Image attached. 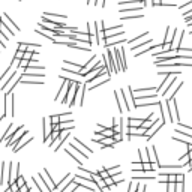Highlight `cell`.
<instances>
[{
	"label": "cell",
	"mask_w": 192,
	"mask_h": 192,
	"mask_svg": "<svg viewBox=\"0 0 192 192\" xmlns=\"http://www.w3.org/2000/svg\"><path fill=\"white\" fill-rule=\"evenodd\" d=\"M72 182H75L78 186H83V188L92 191V192H95L96 188H98V186H93V185H92V183H95V182L92 180V177H84V176H80V174L74 176V177H72Z\"/></svg>",
	"instance_id": "6da1fadb"
},
{
	"label": "cell",
	"mask_w": 192,
	"mask_h": 192,
	"mask_svg": "<svg viewBox=\"0 0 192 192\" xmlns=\"http://www.w3.org/2000/svg\"><path fill=\"white\" fill-rule=\"evenodd\" d=\"M102 144V147H114V144H116V141H114V138H104L99 141Z\"/></svg>",
	"instance_id": "ac0fdd59"
},
{
	"label": "cell",
	"mask_w": 192,
	"mask_h": 192,
	"mask_svg": "<svg viewBox=\"0 0 192 192\" xmlns=\"http://www.w3.org/2000/svg\"><path fill=\"white\" fill-rule=\"evenodd\" d=\"M50 122H51V125H59L60 123V116H51Z\"/></svg>",
	"instance_id": "f1b7e54d"
},
{
	"label": "cell",
	"mask_w": 192,
	"mask_h": 192,
	"mask_svg": "<svg viewBox=\"0 0 192 192\" xmlns=\"http://www.w3.org/2000/svg\"><path fill=\"white\" fill-rule=\"evenodd\" d=\"M188 156H189V159H192V150H188Z\"/></svg>",
	"instance_id": "ab89813d"
},
{
	"label": "cell",
	"mask_w": 192,
	"mask_h": 192,
	"mask_svg": "<svg viewBox=\"0 0 192 192\" xmlns=\"http://www.w3.org/2000/svg\"><path fill=\"white\" fill-rule=\"evenodd\" d=\"M26 134H27V131H26ZM26 134H24V135H23V137H21V138L18 140V141L15 143V146L12 147V150H14L15 153H17L18 150H21V149H23V147H24L26 144H29V143L32 141V140H33L32 137H27V135H26Z\"/></svg>",
	"instance_id": "8992f818"
},
{
	"label": "cell",
	"mask_w": 192,
	"mask_h": 192,
	"mask_svg": "<svg viewBox=\"0 0 192 192\" xmlns=\"http://www.w3.org/2000/svg\"><path fill=\"white\" fill-rule=\"evenodd\" d=\"M71 179H72V176H71V174H66L65 177H63V180H62V182H60V183H59V185L56 186V191L62 192L63 189H65V188H66V186H68V185H69V183L72 182Z\"/></svg>",
	"instance_id": "7c38bea8"
},
{
	"label": "cell",
	"mask_w": 192,
	"mask_h": 192,
	"mask_svg": "<svg viewBox=\"0 0 192 192\" xmlns=\"http://www.w3.org/2000/svg\"><path fill=\"white\" fill-rule=\"evenodd\" d=\"M33 57V53H30V51H26V53H24V57L23 59H26V60H30Z\"/></svg>",
	"instance_id": "d590c367"
},
{
	"label": "cell",
	"mask_w": 192,
	"mask_h": 192,
	"mask_svg": "<svg viewBox=\"0 0 192 192\" xmlns=\"http://www.w3.org/2000/svg\"><path fill=\"white\" fill-rule=\"evenodd\" d=\"M164 125H165V122H164L162 119H161V120H158L156 123H153V125L149 128V129H147V132H146V137H147V138H152V137L155 135V134H156V132L161 129V128H162Z\"/></svg>",
	"instance_id": "52a82bcc"
},
{
	"label": "cell",
	"mask_w": 192,
	"mask_h": 192,
	"mask_svg": "<svg viewBox=\"0 0 192 192\" xmlns=\"http://www.w3.org/2000/svg\"><path fill=\"white\" fill-rule=\"evenodd\" d=\"M77 188H78V185H77L75 182H71V183L68 185V188H65L62 192H75V191H77Z\"/></svg>",
	"instance_id": "7402d4cb"
},
{
	"label": "cell",
	"mask_w": 192,
	"mask_h": 192,
	"mask_svg": "<svg viewBox=\"0 0 192 192\" xmlns=\"http://www.w3.org/2000/svg\"><path fill=\"white\" fill-rule=\"evenodd\" d=\"M39 179H42L44 180V183L47 185V188H48V191L50 192H53V191H56V183H54V180H51V177H50V174H48V170L47 168H44L42 170V173H39V176H38Z\"/></svg>",
	"instance_id": "7a4b0ae2"
},
{
	"label": "cell",
	"mask_w": 192,
	"mask_h": 192,
	"mask_svg": "<svg viewBox=\"0 0 192 192\" xmlns=\"http://www.w3.org/2000/svg\"><path fill=\"white\" fill-rule=\"evenodd\" d=\"M2 20H3V23H5V24H6L8 27H9V29H11L12 32H14V33H15V32H20V27H18V24H15V23L12 21V20H11V18H9V17H8L6 14H3V15H2Z\"/></svg>",
	"instance_id": "30bf717a"
},
{
	"label": "cell",
	"mask_w": 192,
	"mask_h": 192,
	"mask_svg": "<svg viewBox=\"0 0 192 192\" xmlns=\"http://www.w3.org/2000/svg\"><path fill=\"white\" fill-rule=\"evenodd\" d=\"M12 131H14V125H9V128H8V131L3 134V137L2 138H0V141H5V140L6 138H11V135L12 134H14V132H12Z\"/></svg>",
	"instance_id": "ffe728a7"
},
{
	"label": "cell",
	"mask_w": 192,
	"mask_h": 192,
	"mask_svg": "<svg viewBox=\"0 0 192 192\" xmlns=\"http://www.w3.org/2000/svg\"><path fill=\"white\" fill-rule=\"evenodd\" d=\"M114 141H116V144L119 143V141H123V134H120V132H117V134H114Z\"/></svg>",
	"instance_id": "4dcf8cb0"
},
{
	"label": "cell",
	"mask_w": 192,
	"mask_h": 192,
	"mask_svg": "<svg viewBox=\"0 0 192 192\" xmlns=\"http://www.w3.org/2000/svg\"><path fill=\"white\" fill-rule=\"evenodd\" d=\"M15 183L18 185V188L24 186V185H26V180H24V177H23V176H18V177H17V180H15Z\"/></svg>",
	"instance_id": "83f0119b"
},
{
	"label": "cell",
	"mask_w": 192,
	"mask_h": 192,
	"mask_svg": "<svg viewBox=\"0 0 192 192\" xmlns=\"http://www.w3.org/2000/svg\"><path fill=\"white\" fill-rule=\"evenodd\" d=\"M107 48H108V47H107ZM107 57H108V63H110V68H111L113 74H114V72H117V68H116V62H114V54H113L111 51H110V48H108Z\"/></svg>",
	"instance_id": "5bb4252c"
},
{
	"label": "cell",
	"mask_w": 192,
	"mask_h": 192,
	"mask_svg": "<svg viewBox=\"0 0 192 192\" xmlns=\"http://www.w3.org/2000/svg\"><path fill=\"white\" fill-rule=\"evenodd\" d=\"M167 192H176V183H167Z\"/></svg>",
	"instance_id": "1f68e13d"
},
{
	"label": "cell",
	"mask_w": 192,
	"mask_h": 192,
	"mask_svg": "<svg viewBox=\"0 0 192 192\" xmlns=\"http://www.w3.org/2000/svg\"><path fill=\"white\" fill-rule=\"evenodd\" d=\"M6 41H8V38H6L3 33H0V42H2V44L5 45V44H6Z\"/></svg>",
	"instance_id": "8d00e7d4"
},
{
	"label": "cell",
	"mask_w": 192,
	"mask_h": 192,
	"mask_svg": "<svg viewBox=\"0 0 192 192\" xmlns=\"http://www.w3.org/2000/svg\"><path fill=\"white\" fill-rule=\"evenodd\" d=\"M17 192H20V191H17Z\"/></svg>",
	"instance_id": "7bdbcfd3"
},
{
	"label": "cell",
	"mask_w": 192,
	"mask_h": 192,
	"mask_svg": "<svg viewBox=\"0 0 192 192\" xmlns=\"http://www.w3.org/2000/svg\"><path fill=\"white\" fill-rule=\"evenodd\" d=\"M42 17H45V18H51V20H65L66 18V15H60V14H54V12H44V15Z\"/></svg>",
	"instance_id": "9a60e30c"
},
{
	"label": "cell",
	"mask_w": 192,
	"mask_h": 192,
	"mask_svg": "<svg viewBox=\"0 0 192 192\" xmlns=\"http://www.w3.org/2000/svg\"><path fill=\"white\" fill-rule=\"evenodd\" d=\"M59 116H60V123L72 122V113H65V114H59Z\"/></svg>",
	"instance_id": "d6986e66"
},
{
	"label": "cell",
	"mask_w": 192,
	"mask_h": 192,
	"mask_svg": "<svg viewBox=\"0 0 192 192\" xmlns=\"http://www.w3.org/2000/svg\"><path fill=\"white\" fill-rule=\"evenodd\" d=\"M27 66H29V60L21 59V60H20V65H18V68H21V69H27Z\"/></svg>",
	"instance_id": "484cf974"
},
{
	"label": "cell",
	"mask_w": 192,
	"mask_h": 192,
	"mask_svg": "<svg viewBox=\"0 0 192 192\" xmlns=\"http://www.w3.org/2000/svg\"><path fill=\"white\" fill-rule=\"evenodd\" d=\"M161 3H162V0H152V5L153 6H159Z\"/></svg>",
	"instance_id": "74e56055"
},
{
	"label": "cell",
	"mask_w": 192,
	"mask_h": 192,
	"mask_svg": "<svg viewBox=\"0 0 192 192\" xmlns=\"http://www.w3.org/2000/svg\"><path fill=\"white\" fill-rule=\"evenodd\" d=\"M137 191V186H132V183L129 185V188H128V192H135Z\"/></svg>",
	"instance_id": "f35d334b"
},
{
	"label": "cell",
	"mask_w": 192,
	"mask_h": 192,
	"mask_svg": "<svg viewBox=\"0 0 192 192\" xmlns=\"http://www.w3.org/2000/svg\"><path fill=\"white\" fill-rule=\"evenodd\" d=\"M143 119H132V117H129V119H128V126H129V128H140V126H141L143 125Z\"/></svg>",
	"instance_id": "2e32d148"
},
{
	"label": "cell",
	"mask_w": 192,
	"mask_h": 192,
	"mask_svg": "<svg viewBox=\"0 0 192 192\" xmlns=\"http://www.w3.org/2000/svg\"><path fill=\"white\" fill-rule=\"evenodd\" d=\"M158 107L161 108V113H162V120L167 123V120H168V119H167V108H164V104H162V102H159Z\"/></svg>",
	"instance_id": "603a6c76"
},
{
	"label": "cell",
	"mask_w": 192,
	"mask_h": 192,
	"mask_svg": "<svg viewBox=\"0 0 192 192\" xmlns=\"http://www.w3.org/2000/svg\"><path fill=\"white\" fill-rule=\"evenodd\" d=\"M183 33H185L183 30H179V29L174 30V38H173V42H171V50L177 51L179 48H180V42L183 39Z\"/></svg>",
	"instance_id": "5b68a950"
},
{
	"label": "cell",
	"mask_w": 192,
	"mask_h": 192,
	"mask_svg": "<svg viewBox=\"0 0 192 192\" xmlns=\"http://www.w3.org/2000/svg\"><path fill=\"white\" fill-rule=\"evenodd\" d=\"M2 50H3V44H2V42H0V51H2Z\"/></svg>",
	"instance_id": "60d3db41"
},
{
	"label": "cell",
	"mask_w": 192,
	"mask_h": 192,
	"mask_svg": "<svg viewBox=\"0 0 192 192\" xmlns=\"http://www.w3.org/2000/svg\"><path fill=\"white\" fill-rule=\"evenodd\" d=\"M74 143H75V144H78V146H80V147H83V149H84V150H86V152H87V153H89V155H92V153H93V152H92V149H90V147H87V146H86V144H83V143H80V141H78V140H77V138H74Z\"/></svg>",
	"instance_id": "cb8c5ba5"
},
{
	"label": "cell",
	"mask_w": 192,
	"mask_h": 192,
	"mask_svg": "<svg viewBox=\"0 0 192 192\" xmlns=\"http://www.w3.org/2000/svg\"><path fill=\"white\" fill-rule=\"evenodd\" d=\"M105 170L113 177V176H116V174H120V165H116V167H111V168H105Z\"/></svg>",
	"instance_id": "44dd1931"
},
{
	"label": "cell",
	"mask_w": 192,
	"mask_h": 192,
	"mask_svg": "<svg viewBox=\"0 0 192 192\" xmlns=\"http://www.w3.org/2000/svg\"><path fill=\"white\" fill-rule=\"evenodd\" d=\"M177 129H180V131H183V132H192V128H189V126H185V125H182V123H179V126H177Z\"/></svg>",
	"instance_id": "d4e9b609"
},
{
	"label": "cell",
	"mask_w": 192,
	"mask_h": 192,
	"mask_svg": "<svg viewBox=\"0 0 192 192\" xmlns=\"http://www.w3.org/2000/svg\"><path fill=\"white\" fill-rule=\"evenodd\" d=\"M191 35H192V30H191Z\"/></svg>",
	"instance_id": "b9f144b4"
},
{
	"label": "cell",
	"mask_w": 192,
	"mask_h": 192,
	"mask_svg": "<svg viewBox=\"0 0 192 192\" xmlns=\"http://www.w3.org/2000/svg\"><path fill=\"white\" fill-rule=\"evenodd\" d=\"M114 62H116L117 72L123 71V66H122V53H120V47H116V48H114Z\"/></svg>",
	"instance_id": "ba28073f"
},
{
	"label": "cell",
	"mask_w": 192,
	"mask_h": 192,
	"mask_svg": "<svg viewBox=\"0 0 192 192\" xmlns=\"http://www.w3.org/2000/svg\"><path fill=\"white\" fill-rule=\"evenodd\" d=\"M180 182H185V174L183 173L176 174V183H180Z\"/></svg>",
	"instance_id": "f546056e"
},
{
	"label": "cell",
	"mask_w": 192,
	"mask_h": 192,
	"mask_svg": "<svg viewBox=\"0 0 192 192\" xmlns=\"http://www.w3.org/2000/svg\"><path fill=\"white\" fill-rule=\"evenodd\" d=\"M24 134H26L24 126H20V128H17V129H15V132L12 134V135H11V138L8 140V144H6V146H8V147H14V146H15V143L18 141V140H20V138H21Z\"/></svg>",
	"instance_id": "3957f363"
},
{
	"label": "cell",
	"mask_w": 192,
	"mask_h": 192,
	"mask_svg": "<svg viewBox=\"0 0 192 192\" xmlns=\"http://www.w3.org/2000/svg\"><path fill=\"white\" fill-rule=\"evenodd\" d=\"M0 33H3L8 39H9V36H14V32H12L8 26L3 23V20H2V17H0Z\"/></svg>",
	"instance_id": "4fadbf2b"
},
{
	"label": "cell",
	"mask_w": 192,
	"mask_h": 192,
	"mask_svg": "<svg viewBox=\"0 0 192 192\" xmlns=\"http://www.w3.org/2000/svg\"><path fill=\"white\" fill-rule=\"evenodd\" d=\"M174 30H176V29H174ZM174 30L171 32V27H167V32H165V39H164V42H167V44H171V42H173Z\"/></svg>",
	"instance_id": "e0dca14e"
},
{
	"label": "cell",
	"mask_w": 192,
	"mask_h": 192,
	"mask_svg": "<svg viewBox=\"0 0 192 192\" xmlns=\"http://www.w3.org/2000/svg\"><path fill=\"white\" fill-rule=\"evenodd\" d=\"M113 180H114V183L117 185V183H122V182H123V179H122L120 176H117V174H116V176H113Z\"/></svg>",
	"instance_id": "836d02e7"
},
{
	"label": "cell",
	"mask_w": 192,
	"mask_h": 192,
	"mask_svg": "<svg viewBox=\"0 0 192 192\" xmlns=\"http://www.w3.org/2000/svg\"><path fill=\"white\" fill-rule=\"evenodd\" d=\"M143 17V14H137V15H132V17H129V15H125L122 20H131V18H141Z\"/></svg>",
	"instance_id": "e575fe53"
},
{
	"label": "cell",
	"mask_w": 192,
	"mask_h": 192,
	"mask_svg": "<svg viewBox=\"0 0 192 192\" xmlns=\"http://www.w3.org/2000/svg\"><path fill=\"white\" fill-rule=\"evenodd\" d=\"M23 57H24V53H23V51H20V50H17V53H15L14 59H15V60H21Z\"/></svg>",
	"instance_id": "d6a6232c"
},
{
	"label": "cell",
	"mask_w": 192,
	"mask_h": 192,
	"mask_svg": "<svg viewBox=\"0 0 192 192\" xmlns=\"http://www.w3.org/2000/svg\"><path fill=\"white\" fill-rule=\"evenodd\" d=\"M50 119H42V126H44V141L47 143L48 138L51 135V131H53V128H50Z\"/></svg>",
	"instance_id": "9c48e42d"
},
{
	"label": "cell",
	"mask_w": 192,
	"mask_h": 192,
	"mask_svg": "<svg viewBox=\"0 0 192 192\" xmlns=\"http://www.w3.org/2000/svg\"><path fill=\"white\" fill-rule=\"evenodd\" d=\"M9 171H11V165H9V162H2V177H0V185L8 186Z\"/></svg>",
	"instance_id": "277c9868"
},
{
	"label": "cell",
	"mask_w": 192,
	"mask_h": 192,
	"mask_svg": "<svg viewBox=\"0 0 192 192\" xmlns=\"http://www.w3.org/2000/svg\"><path fill=\"white\" fill-rule=\"evenodd\" d=\"M146 132H147L146 128L140 126V128H129V132H128V134H131V137L132 135H135V137H146Z\"/></svg>",
	"instance_id": "8fae6325"
},
{
	"label": "cell",
	"mask_w": 192,
	"mask_h": 192,
	"mask_svg": "<svg viewBox=\"0 0 192 192\" xmlns=\"http://www.w3.org/2000/svg\"><path fill=\"white\" fill-rule=\"evenodd\" d=\"M176 192H185V182L176 183Z\"/></svg>",
	"instance_id": "4316f807"
}]
</instances>
